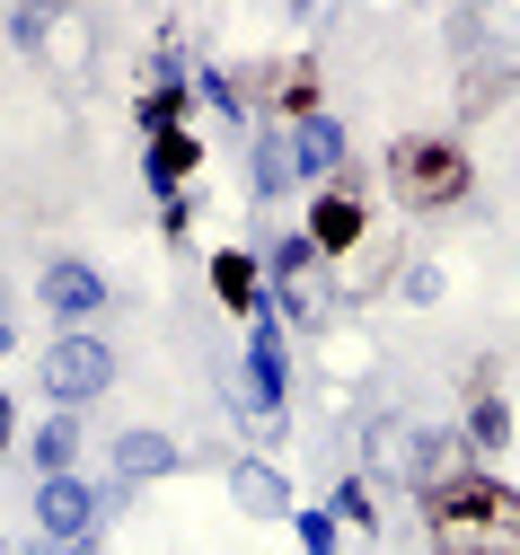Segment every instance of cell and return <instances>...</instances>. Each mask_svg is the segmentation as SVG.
I'll use <instances>...</instances> for the list:
<instances>
[{"instance_id": "1", "label": "cell", "mask_w": 520, "mask_h": 555, "mask_svg": "<svg viewBox=\"0 0 520 555\" xmlns=\"http://www.w3.org/2000/svg\"><path fill=\"white\" fill-rule=\"evenodd\" d=\"M423 520L441 555H520V494L503 476H441Z\"/></svg>"}, {"instance_id": "2", "label": "cell", "mask_w": 520, "mask_h": 555, "mask_svg": "<svg viewBox=\"0 0 520 555\" xmlns=\"http://www.w3.org/2000/svg\"><path fill=\"white\" fill-rule=\"evenodd\" d=\"M389 185H397L406 212H451V203H468L477 168H468L459 142H397L389 151Z\"/></svg>"}, {"instance_id": "3", "label": "cell", "mask_w": 520, "mask_h": 555, "mask_svg": "<svg viewBox=\"0 0 520 555\" xmlns=\"http://www.w3.org/2000/svg\"><path fill=\"white\" fill-rule=\"evenodd\" d=\"M45 388H53V405L106 397V388H115V344H106V335H62L53 353H45Z\"/></svg>"}, {"instance_id": "4", "label": "cell", "mask_w": 520, "mask_h": 555, "mask_svg": "<svg viewBox=\"0 0 520 555\" xmlns=\"http://www.w3.org/2000/svg\"><path fill=\"white\" fill-rule=\"evenodd\" d=\"M318 256H327L318 238H282V247H274V300L301 318V326H327V318H335V292H327Z\"/></svg>"}, {"instance_id": "5", "label": "cell", "mask_w": 520, "mask_h": 555, "mask_svg": "<svg viewBox=\"0 0 520 555\" xmlns=\"http://www.w3.org/2000/svg\"><path fill=\"white\" fill-rule=\"evenodd\" d=\"M423 467H432V441L415 424H397V414H380V424H370V476L380 485H415Z\"/></svg>"}, {"instance_id": "6", "label": "cell", "mask_w": 520, "mask_h": 555, "mask_svg": "<svg viewBox=\"0 0 520 555\" xmlns=\"http://www.w3.org/2000/svg\"><path fill=\"white\" fill-rule=\"evenodd\" d=\"M36 520H45V538H71V546H80V538H89V520H98V494H89V485L62 467V476H45Z\"/></svg>"}, {"instance_id": "7", "label": "cell", "mask_w": 520, "mask_h": 555, "mask_svg": "<svg viewBox=\"0 0 520 555\" xmlns=\"http://www.w3.org/2000/svg\"><path fill=\"white\" fill-rule=\"evenodd\" d=\"M309 238H318V247H353V238H362V194H353V168H344V177H327V194L309 203Z\"/></svg>"}, {"instance_id": "8", "label": "cell", "mask_w": 520, "mask_h": 555, "mask_svg": "<svg viewBox=\"0 0 520 555\" xmlns=\"http://www.w3.org/2000/svg\"><path fill=\"white\" fill-rule=\"evenodd\" d=\"M230 494H239L248 520H282V512H291V485H282V467H265V459H239V467H230Z\"/></svg>"}, {"instance_id": "9", "label": "cell", "mask_w": 520, "mask_h": 555, "mask_svg": "<svg viewBox=\"0 0 520 555\" xmlns=\"http://www.w3.org/2000/svg\"><path fill=\"white\" fill-rule=\"evenodd\" d=\"M45 300H53L62 318H89V309H106V273L80 264V256H62V264L45 273Z\"/></svg>"}, {"instance_id": "10", "label": "cell", "mask_w": 520, "mask_h": 555, "mask_svg": "<svg viewBox=\"0 0 520 555\" xmlns=\"http://www.w3.org/2000/svg\"><path fill=\"white\" fill-rule=\"evenodd\" d=\"M194 168H203V142H194L186 124H168V132H151V185H160V203H168V194H177V185H186Z\"/></svg>"}, {"instance_id": "11", "label": "cell", "mask_w": 520, "mask_h": 555, "mask_svg": "<svg viewBox=\"0 0 520 555\" xmlns=\"http://www.w3.org/2000/svg\"><path fill=\"white\" fill-rule=\"evenodd\" d=\"M248 379H256V388L282 405V379H291V344H282V318H274V309H265V318H256V335H248Z\"/></svg>"}, {"instance_id": "12", "label": "cell", "mask_w": 520, "mask_h": 555, "mask_svg": "<svg viewBox=\"0 0 520 555\" xmlns=\"http://www.w3.org/2000/svg\"><path fill=\"white\" fill-rule=\"evenodd\" d=\"M212 292L230 300V309H248V318H265V309H274V300H265V283H256V256H239V247H230V256H212Z\"/></svg>"}, {"instance_id": "13", "label": "cell", "mask_w": 520, "mask_h": 555, "mask_svg": "<svg viewBox=\"0 0 520 555\" xmlns=\"http://www.w3.org/2000/svg\"><path fill=\"white\" fill-rule=\"evenodd\" d=\"M256 89H265V106H282V115H309V106H318V62H274Z\"/></svg>"}, {"instance_id": "14", "label": "cell", "mask_w": 520, "mask_h": 555, "mask_svg": "<svg viewBox=\"0 0 520 555\" xmlns=\"http://www.w3.org/2000/svg\"><path fill=\"white\" fill-rule=\"evenodd\" d=\"M291 142H301V177H344V124L309 115L301 132H291Z\"/></svg>"}, {"instance_id": "15", "label": "cell", "mask_w": 520, "mask_h": 555, "mask_svg": "<svg viewBox=\"0 0 520 555\" xmlns=\"http://www.w3.org/2000/svg\"><path fill=\"white\" fill-rule=\"evenodd\" d=\"M168 467H177V441H168V433H124V441H115V476H124V485H132V476H168Z\"/></svg>"}, {"instance_id": "16", "label": "cell", "mask_w": 520, "mask_h": 555, "mask_svg": "<svg viewBox=\"0 0 520 555\" xmlns=\"http://www.w3.org/2000/svg\"><path fill=\"white\" fill-rule=\"evenodd\" d=\"M248 177H256V194H282L291 177H301V142H291V132H265L256 159H248Z\"/></svg>"}, {"instance_id": "17", "label": "cell", "mask_w": 520, "mask_h": 555, "mask_svg": "<svg viewBox=\"0 0 520 555\" xmlns=\"http://www.w3.org/2000/svg\"><path fill=\"white\" fill-rule=\"evenodd\" d=\"M71 450H80V424H71V414H53V424L36 433V459H45V476H62V467H71Z\"/></svg>"}, {"instance_id": "18", "label": "cell", "mask_w": 520, "mask_h": 555, "mask_svg": "<svg viewBox=\"0 0 520 555\" xmlns=\"http://www.w3.org/2000/svg\"><path fill=\"white\" fill-rule=\"evenodd\" d=\"M468 441H477V450H503V441H511V414H503L494 397H477V405H468Z\"/></svg>"}, {"instance_id": "19", "label": "cell", "mask_w": 520, "mask_h": 555, "mask_svg": "<svg viewBox=\"0 0 520 555\" xmlns=\"http://www.w3.org/2000/svg\"><path fill=\"white\" fill-rule=\"evenodd\" d=\"M503 89H511V72H494V62H485V72H477V80H468V89H459V98H468V106H494V98H503Z\"/></svg>"}, {"instance_id": "20", "label": "cell", "mask_w": 520, "mask_h": 555, "mask_svg": "<svg viewBox=\"0 0 520 555\" xmlns=\"http://www.w3.org/2000/svg\"><path fill=\"white\" fill-rule=\"evenodd\" d=\"M301 546H309V555H335V520H327V512H301Z\"/></svg>"}, {"instance_id": "21", "label": "cell", "mask_w": 520, "mask_h": 555, "mask_svg": "<svg viewBox=\"0 0 520 555\" xmlns=\"http://www.w3.org/2000/svg\"><path fill=\"white\" fill-rule=\"evenodd\" d=\"M10 18H18V36H36L45 18H62V0H18V10H10Z\"/></svg>"}, {"instance_id": "22", "label": "cell", "mask_w": 520, "mask_h": 555, "mask_svg": "<svg viewBox=\"0 0 520 555\" xmlns=\"http://www.w3.org/2000/svg\"><path fill=\"white\" fill-rule=\"evenodd\" d=\"M194 89H203V98H212L220 115H239V89H230V80H220V72H194Z\"/></svg>"}, {"instance_id": "23", "label": "cell", "mask_w": 520, "mask_h": 555, "mask_svg": "<svg viewBox=\"0 0 520 555\" xmlns=\"http://www.w3.org/2000/svg\"><path fill=\"white\" fill-rule=\"evenodd\" d=\"M335 520H353V529H370V494H362V485H344V494H335Z\"/></svg>"}, {"instance_id": "24", "label": "cell", "mask_w": 520, "mask_h": 555, "mask_svg": "<svg viewBox=\"0 0 520 555\" xmlns=\"http://www.w3.org/2000/svg\"><path fill=\"white\" fill-rule=\"evenodd\" d=\"M397 292H406V300H441V273H432V264H415V273H406Z\"/></svg>"}, {"instance_id": "25", "label": "cell", "mask_w": 520, "mask_h": 555, "mask_svg": "<svg viewBox=\"0 0 520 555\" xmlns=\"http://www.w3.org/2000/svg\"><path fill=\"white\" fill-rule=\"evenodd\" d=\"M27 555H71V538H53V546H27Z\"/></svg>"}, {"instance_id": "26", "label": "cell", "mask_w": 520, "mask_h": 555, "mask_svg": "<svg viewBox=\"0 0 520 555\" xmlns=\"http://www.w3.org/2000/svg\"><path fill=\"white\" fill-rule=\"evenodd\" d=\"M291 10H309V0H291Z\"/></svg>"}]
</instances>
